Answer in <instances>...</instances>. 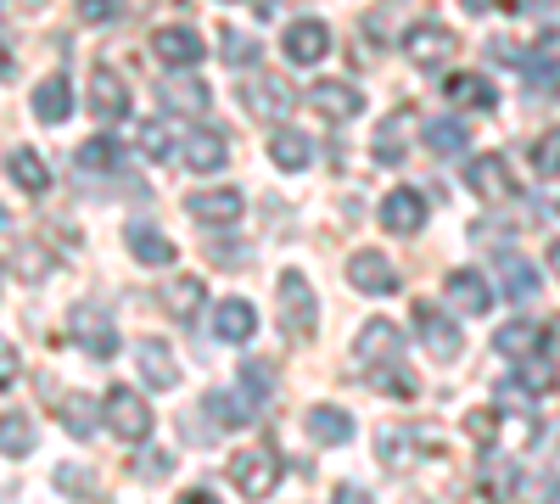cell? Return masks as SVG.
<instances>
[{
    "label": "cell",
    "mask_w": 560,
    "mask_h": 504,
    "mask_svg": "<svg viewBox=\"0 0 560 504\" xmlns=\"http://www.w3.org/2000/svg\"><path fill=\"white\" fill-rule=\"evenodd\" d=\"M7 224H12V213H7V208H0V231H7Z\"/></svg>",
    "instance_id": "cell-57"
},
{
    "label": "cell",
    "mask_w": 560,
    "mask_h": 504,
    "mask_svg": "<svg viewBox=\"0 0 560 504\" xmlns=\"http://www.w3.org/2000/svg\"><path fill=\"white\" fill-rule=\"evenodd\" d=\"M179 504H219V499H213V488H191V493H185Z\"/></svg>",
    "instance_id": "cell-51"
},
{
    "label": "cell",
    "mask_w": 560,
    "mask_h": 504,
    "mask_svg": "<svg viewBox=\"0 0 560 504\" xmlns=\"http://www.w3.org/2000/svg\"><path fill=\"white\" fill-rule=\"evenodd\" d=\"M7 174H12V186L28 191V197H45V191H51V168H45V157H39L34 146H18V152L7 157Z\"/></svg>",
    "instance_id": "cell-30"
},
{
    "label": "cell",
    "mask_w": 560,
    "mask_h": 504,
    "mask_svg": "<svg viewBox=\"0 0 560 504\" xmlns=\"http://www.w3.org/2000/svg\"><path fill=\"white\" fill-rule=\"evenodd\" d=\"M533 174L538 179H560V124L544 129L538 141H533Z\"/></svg>",
    "instance_id": "cell-43"
},
{
    "label": "cell",
    "mask_w": 560,
    "mask_h": 504,
    "mask_svg": "<svg viewBox=\"0 0 560 504\" xmlns=\"http://www.w3.org/2000/svg\"><path fill=\"white\" fill-rule=\"evenodd\" d=\"M0 274H7V269H0Z\"/></svg>",
    "instance_id": "cell-58"
},
{
    "label": "cell",
    "mask_w": 560,
    "mask_h": 504,
    "mask_svg": "<svg viewBox=\"0 0 560 504\" xmlns=\"http://www.w3.org/2000/svg\"><path fill=\"white\" fill-rule=\"evenodd\" d=\"M280 51H287V62H298V68H314L325 51H331V28H325L319 17H298V23H287Z\"/></svg>",
    "instance_id": "cell-14"
},
{
    "label": "cell",
    "mask_w": 560,
    "mask_h": 504,
    "mask_svg": "<svg viewBox=\"0 0 560 504\" xmlns=\"http://www.w3.org/2000/svg\"><path fill=\"white\" fill-rule=\"evenodd\" d=\"M275 297H280V331H287L292 342H314V286H308V274L298 269H280V281H275Z\"/></svg>",
    "instance_id": "cell-2"
},
{
    "label": "cell",
    "mask_w": 560,
    "mask_h": 504,
    "mask_svg": "<svg viewBox=\"0 0 560 504\" xmlns=\"http://www.w3.org/2000/svg\"><path fill=\"white\" fill-rule=\"evenodd\" d=\"M415 331H420V342H427V353H432L438 364H454V359L465 353L459 326L448 319V308H438V303H415Z\"/></svg>",
    "instance_id": "cell-6"
},
{
    "label": "cell",
    "mask_w": 560,
    "mask_h": 504,
    "mask_svg": "<svg viewBox=\"0 0 560 504\" xmlns=\"http://www.w3.org/2000/svg\"><path fill=\"white\" fill-rule=\"evenodd\" d=\"M57 415H62V426H68L73 437H90V432H96V421H102L96 403H90L84 392H62V398H57Z\"/></svg>",
    "instance_id": "cell-38"
},
{
    "label": "cell",
    "mask_w": 560,
    "mask_h": 504,
    "mask_svg": "<svg viewBox=\"0 0 560 504\" xmlns=\"http://www.w3.org/2000/svg\"><path fill=\"white\" fill-rule=\"evenodd\" d=\"M68 499H96V477H90L84 466H57V477H51Z\"/></svg>",
    "instance_id": "cell-45"
},
{
    "label": "cell",
    "mask_w": 560,
    "mask_h": 504,
    "mask_svg": "<svg viewBox=\"0 0 560 504\" xmlns=\"http://www.w3.org/2000/svg\"><path fill=\"white\" fill-rule=\"evenodd\" d=\"M18 376H23V359H18V348L7 337H0V392L18 387Z\"/></svg>",
    "instance_id": "cell-47"
},
{
    "label": "cell",
    "mask_w": 560,
    "mask_h": 504,
    "mask_svg": "<svg viewBox=\"0 0 560 504\" xmlns=\"http://www.w3.org/2000/svg\"><path fill=\"white\" fill-rule=\"evenodd\" d=\"M549 342H555V348H560V319H555V326H549Z\"/></svg>",
    "instance_id": "cell-55"
},
{
    "label": "cell",
    "mask_w": 560,
    "mask_h": 504,
    "mask_svg": "<svg viewBox=\"0 0 560 504\" xmlns=\"http://www.w3.org/2000/svg\"><path fill=\"white\" fill-rule=\"evenodd\" d=\"M0 454H7V460H28L34 454V421L28 415H0Z\"/></svg>",
    "instance_id": "cell-40"
},
{
    "label": "cell",
    "mask_w": 560,
    "mask_h": 504,
    "mask_svg": "<svg viewBox=\"0 0 560 504\" xmlns=\"http://www.w3.org/2000/svg\"><path fill=\"white\" fill-rule=\"evenodd\" d=\"M152 51H158V62H168L174 73H179V68L191 73V68L208 57V45H202V34H197V28H185V23H163V28L152 34Z\"/></svg>",
    "instance_id": "cell-10"
},
{
    "label": "cell",
    "mask_w": 560,
    "mask_h": 504,
    "mask_svg": "<svg viewBox=\"0 0 560 504\" xmlns=\"http://www.w3.org/2000/svg\"><path fill=\"white\" fill-rule=\"evenodd\" d=\"M348 286H353V292H364V297H387V292H398V269H393V258H387V253L359 247V253L348 258Z\"/></svg>",
    "instance_id": "cell-9"
},
{
    "label": "cell",
    "mask_w": 560,
    "mask_h": 504,
    "mask_svg": "<svg viewBox=\"0 0 560 504\" xmlns=\"http://www.w3.org/2000/svg\"><path fill=\"white\" fill-rule=\"evenodd\" d=\"M420 141H427V152H438V157H459L465 146H471V129H465L459 118H432Z\"/></svg>",
    "instance_id": "cell-35"
},
{
    "label": "cell",
    "mask_w": 560,
    "mask_h": 504,
    "mask_svg": "<svg viewBox=\"0 0 560 504\" xmlns=\"http://www.w3.org/2000/svg\"><path fill=\"white\" fill-rule=\"evenodd\" d=\"M549 387H555V364H549V359H527V364H516V382L499 387V398L522 403L527 392H549Z\"/></svg>",
    "instance_id": "cell-34"
},
{
    "label": "cell",
    "mask_w": 560,
    "mask_h": 504,
    "mask_svg": "<svg viewBox=\"0 0 560 504\" xmlns=\"http://www.w3.org/2000/svg\"><path fill=\"white\" fill-rule=\"evenodd\" d=\"M538 493H533V504H560V477H544V482H533Z\"/></svg>",
    "instance_id": "cell-50"
},
{
    "label": "cell",
    "mask_w": 560,
    "mask_h": 504,
    "mask_svg": "<svg viewBox=\"0 0 560 504\" xmlns=\"http://www.w3.org/2000/svg\"><path fill=\"white\" fill-rule=\"evenodd\" d=\"M364 382L387 392V398H420V382L404 371V364H382V371H364Z\"/></svg>",
    "instance_id": "cell-41"
},
{
    "label": "cell",
    "mask_w": 560,
    "mask_h": 504,
    "mask_svg": "<svg viewBox=\"0 0 560 504\" xmlns=\"http://www.w3.org/2000/svg\"><path fill=\"white\" fill-rule=\"evenodd\" d=\"M493 7V0H465V12H488Z\"/></svg>",
    "instance_id": "cell-52"
},
{
    "label": "cell",
    "mask_w": 560,
    "mask_h": 504,
    "mask_svg": "<svg viewBox=\"0 0 560 504\" xmlns=\"http://www.w3.org/2000/svg\"><path fill=\"white\" fill-rule=\"evenodd\" d=\"M527 79H533V96L560 102V34H538V45L527 51Z\"/></svg>",
    "instance_id": "cell-19"
},
{
    "label": "cell",
    "mask_w": 560,
    "mask_h": 504,
    "mask_svg": "<svg viewBox=\"0 0 560 504\" xmlns=\"http://www.w3.org/2000/svg\"><path fill=\"white\" fill-rule=\"evenodd\" d=\"M230 488H236L242 499H269L275 493V482H280V454L269 448V443H247V448H236L230 454Z\"/></svg>",
    "instance_id": "cell-1"
},
{
    "label": "cell",
    "mask_w": 560,
    "mask_h": 504,
    "mask_svg": "<svg viewBox=\"0 0 560 504\" xmlns=\"http://www.w3.org/2000/svg\"><path fill=\"white\" fill-rule=\"evenodd\" d=\"M158 102H163L168 113H179V118H202V113L213 107V90H208L197 73H168V79L158 84Z\"/></svg>",
    "instance_id": "cell-13"
},
{
    "label": "cell",
    "mask_w": 560,
    "mask_h": 504,
    "mask_svg": "<svg viewBox=\"0 0 560 504\" xmlns=\"http://www.w3.org/2000/svg\"><path fill=\"white\" fill-rule=\"evenodd\" d=\"M179 141H185V129H174L168 118H147V124H135V146L158 157V163H179Z\"/></svg>",
    "instance_id": "cell-28"
},
{
    "label": "cell",
    "mask_w": 560,
    "mask_h": 504,
    "mask_svg": "<svg viewBox=\"0 0 560 504\" xmlns=\"http://www.w3.org/2000/svg\"><path fill=\"white\" fill-rule=\"evenodd\" d=\"M303 432L314 443H325V448H342V443H353V415H348V409H337V403H314L308 415H303Z\"/></svg>",
    "instance_id": "cell-25"
},
{
    "label": "cell",
    "mask_w": 560,
    "mask_h": 504,
    "mask_svg": "<svg viewBox=\"0 0 560 504\" xmlns=\"http://www.w3.org/2000/svg\"><path fill=\"white\" fill-rule=\"evenodd\" d=\"M516 7H549V0H516Z\"/></svg>",
    "instance_id": "cell-56"
},
{
    "label": "cell",
    "mask_w": 560,
    "mask_h": 504,
    "mask_svg": "<svg viewBox=\"0 0 560 504\" xmlns=\"http://www.w3.org/2000/svg\"><path fill=\"white\" fill-rule=\"evenodd\" d=\"M549 342V331L538 326V319H510V326H499L493 331V353L499 359H510V364H527V359H538V348Z\"/></svg>",
    "instance_id": "cell-18"
},
{
    "label": "cell",
    "mask_w": 560,
    "mask_h": 504,
    "mask_svg": "<svg viewBox=\"0 0 560 504\" xmlns=\"http://www.w3.org/2000/svg\"><path fill=\"white\" fill-rule=\"evenodd\" d=\"M308 102H314V113H319V118L348 124V118H359V113H364V90H359V84H348V79H314V84H308Z\"/></svg>",
    "instance_id": "cell-11"
},
{
    "label": "cell",
    "mask_w": 560,
    "mask_h": 504,
    "mask_svg": "<svg viewBox=\"0 0 560 504\" xmlns=\"http://www.w3.org/2000/svg\"><path fill=\"white\" fill-rule=\"evenodd\" d=\"M68 337L90 353V359H118V326H113V314L96 308V303H79L68 314Z\"/></svg>",
    "instance_id": "cell-4"
},
{
    "label": "cell",
    "mask_w": 560,
    "mask_h": 504,
    "mask_svg": "<svg viewBox=\"0 0 560 504\" xmlns=\"http://www.w3.org/2000/svg\"><path fill=\"white\" fill-rule=\"evenodd\" d=\"M185 213L202 219V224H236V219H242V191H236V186L191 191V197H185Z\"/></svg>",
    "instance_id": "cell-23"
},
{
    "label": "cell",
    "mask_w": 560,
    "mask_h": 504,
    "mask_svg": "<svg viewBox=\"0 0 560 504\" xmlns=\"http://www.w3.org/2000/svg\"><path fill=\"white\" fill-rule=\"evenodd\" d=\"M382 224H387L393 236H420V224H427V197L409 191V186L387 191V202H382Z\"/></svg>",
    "instance_id": "cell-22"
},
{
    "label": "cell",
    "mask_w": 560,
    "mask_h": 504,
    "mask_svg": "<svg viewBox=\"0 0 560 504\" xmlns=\"http://www.w3.org/2000/svg\"><path fill=\"white\" fill-rule=\"evenodd\" d=\"M443 297H448V308H459V314H488V308H493V286H488L482 269H448Z\"/></svg>",
    "instance_id": "cell-17"
},
{
    "label": "cell",
    "mask_w": 560,
    "mask_h": 504,
    "mask_svg": "<svg viewBox=\"0 0 560 504\" xmlns=\"http://www.w3.org/2000/svg\"><path fill=\"white\" fill-rule=\"evenodd\" d=\"M202 403H208V415L219 426H247L258 415V403H247V392H208Z\"/></svg>",
    "instance_id": "cell-37"
},
{
    "label": "cell",
    "mask_w": 560,
    "mask_h": 504,
    "mask_svg": "<svg viewBox=\"0 0 560 504\" xmlns=\"http://www.w3.org/2000/svg\"><path fill=\"white\" fill-rule=\"evenodd\" d=\"M84 102H90V113H96L102 124H124V118H129V84H124L113 68H96V73H90Z\"/></svg>",
    "instance_id": "cell-15"
},
{
    "label": "cell",
    "mask_w": 560,
    "mask_h": 504,
    "mask_svg": "<svg viewBox=\"0 0 560 504\" xmlns=\"http://www.w3.org/2000/svg\"><path fill=\"white\" fill-rule=\"evenodd\" d=\"M331 504H376V499H370L364 488H353V482H342V488L331 493Z\"/></svg>",
    "instance_id": "cell-49"
},
{
    "label": "cell",
    "mask_w": 560,
    "mask_h": 504,
    "mask_svg": "<svg viewBox=\"0 0 560 504\" xmlns=\"http://www.w3.org/2000/svg\"><path fill=\"white\" fill-rule=\"evenodd\" d=\"M79 12H84L90 23H107V17H113L118 7H113V0H79Z\"/></svg>",
    "instance_id": "cell-48"
},
{
    "label": "cell",
    "mask_w": 560,
    "mask_h": 504,
    "mask_svg": "<svg viewBox=\"0 0 560 504\" xmlns=\"http://www.w3.org/2000/svg\"><path fill=\"white\" fill-rule=\"evenodd\" d=\"M102 421L113 426V437L118 443H147L152 437V403L147 398H140L135 387H113L107 398H102Z\"/></svg>",
    "instance_id": "cell-3"
},
{
    "label": "cell",
    "mask_w": 560,
    "mask_h": 504,
    "mask_svg": "<svg viewBox=\"0 0 560 504\" xmlns=\"http://www.w3.org/2000/svg\"><path fill=\"white\" fill-rule=\"evenodd\" d=\"M353 359L359 371H382V364H404V337L393 319H364L353 337Z\"/></svg>",
    "instance_id": "cell-7"
},
{
    "label": "cell",
    "mask_w": 560,
    "mask_h": 504,
    "mask_svg": "<svg viewBox=\"0 0 560 504\" xmlns=\"http://www.w3.org/2000/svg\"><path fill=\"white\" fill-rule=\"evenodd\" d=\"M269 163L280 174H303L314 163V141L303 129H269Z\"/></svg>",
    "instance_id": "cell-27"
},
{
    "label": "cell",
    "mask_w": 560,
    "mask_h": 504,
    "mask_svg": "<svg viewBox=\"0 0 560 504\" xmlns=\"http://www.w3.org/2000/svg\"><path fill=\"white\" fill-rule=\"evenodd\" d=\"M124 247L135 253V263H147V269H168L179 258V247L158 231V224H129L124 231Z\"/></svg>",
    "instance_id": "cell-24"
},
{
    "label": "cell",
    "mask_w": 560,
    "mask_h": 504,
    "mask_svg": "<svg viewBox=\"0 0 560 504\" xmlns=\"http://www.w3.org/2000/svg\"><path fill=\"white\" fill-rule=\"evenodd\" d=\"M163 303H168V314L179 319V326H191V319L202 314V303H208V292H202L197 274H174V281L163 286Z\"/></svg>",
    "instance_id": "cell-32"
},
{
    "label": "cell",
    "mask_w": 560,
    "mask_h": 504,
    "mask_svg": "<svg viewBox=\"0 0 560 504\" xmlns=\"http://www.w3.org/2000/svg\"><path fill=\"white\" fill-rule=\"evenodd\" d=\"M28 107H34V118H39V124H62V118L73 113V84H68L62 73H51L45 84H34Z\"/></svg>",
    "instance_id": "cell-29"
},
{
    "label": "cell",
    "mask_w": 560,
    "mask_h": 504,
    "mask_svg": "<svg viewBox=\"0 0 560 504\" xmlns=\"http://www.w3.org/2000/svg\"><path fill=\"white\" fill-rule=\"evenodd\" d=\"M18 274H23V281H39V274H51V253L39 258V247L28 242V247L18 253Z\"/></svg>",
    "instance_id": "cell-46"
},
{
    "label": "cell",
    "mask_w": 560,
    "mask_h": 504,
    "mask_svg": "<svg viewBox=\"0 0 560 504\" xmlns=\"http://www.w3.org/2000/svg\"><path fill=\"white\" fill-rule=\"evenodd\" d=\"M230 157V141L219 129H185V141H179V168H191V174H219Z\"/></svg>",
    "instance_id": "cell-16"
},
{
    "label": "cell",
    "mask_w": 560,
    "mask_h": 504,
    "mask_svg": "<svg viewBox=\"0 0 560 504\" xmlns=\"http://www.w3.org/2000/svg\"><path fill=\"white\" fill-rule=\"evenodd\" d=\"M443 102L448 107H465V113H493L499 107V90L482 73H448L443 79Z\"/></svg>",
    "instance_id": "cell-21"
},
{
    "label": "cell",
    "mask_w": 560,
    "mask_h": 504,
    "mask_svg": "<svg viewBox=\"0 0 560 504\" xmlns=\"http://www.w3.org/2000/svg\"><path fill=\"white\" fill-rule=\"evenodd\" d=\"M404 129H409V113H387L382 118V129H376V146H370V152H376V163H404Z\"/></svg>",
    "instance_id": "cell-39"
},
{
    "label": "cell",
    "mask_w": 560,
    "mask_h": 504,
    "mask_svg": "<svg viewBox=\"0 0 560 504\" xmlns=\"http://www.w3.org/2000/svg\"><path fill=\"white\" fill-rule=\"evenodd\" d=\"M549 263H555V274H560V242H549Z\"/></svg>",
    "instance_id": "cell-54"
},
{
    "label": "cell",
    "mask_w": 560,
    "mask_h": 504,
    "mask_svg": "<svg viewBox=\"0 0 560 504\" xmlns=\"http://www.w3.org/2000/svg\"><path fill=\"white\" fill-rule=\"evenodd\" d=\"M73 163L84 168V174H102V179H113V174H124V146L113 141V134H96V141H84L79 152H73Z\"/></svg>",
    "instance_id": "cell-31"
},
{
    "label": "cell",
    "mask_w": 560,
    "mask_h": 504,
    "mask_svg": "<svg viewBox=\"0 0 560 504\" xmlns=\"http://www.w3.org/2000/svg\"><path fill=\"white\" fill-rule=\"evenodd\" d=\"M0 73H12V51H7V45H0Z\"/></svg>",
    "instance_id": "cell-53"
},
{
    "label": "cell",
    "mask_w": 560,
    "mask_h": 504,
    "mask_svg": "<svg viewBox=\"0 0 560 504\" xmlns=\"http://www.w3.org/2000/svg\"><path fill=\"white\" fill-rule=\"evenodd\" d=\"M242 107L258 118V124H280V118H287L292 107H298V90L287 84V79H247L242 84Z\"/></svg>",
    "instance_id": "cell-8"
},
{
    "label": "cell",
    "mask_w": 560,
    "mask_h": 504,
    "mask_svg": "<svg viewBox=\"0 0 560 504\" xmlns=\"http://www.w3.org/2000/svg\"><path fill=\"white\" fill-rule=\"evenodd\" d=\"M465 186H471L482 202H510V197H516V179H510V168H504L499 152H493V157H471V168H465Z\"/></svg>",
    "instance_id": "cell-20"
},
{
    "label": "cell",
    "mask_w": 560,
    "mask_h": 504,
    "mask_svg": "<svg viewBox=\"0 0 560 504\" xmlns=\"http://www.w3.org/2000/svg\"><path fill=\"white\" fill-rule=\"evenodd\" d=\"M516 482H522V477H516V466H510L504 454H499V460H482V493H488L493 504H510V499H516V493H510Z\"/></svg>",
    "instance_id": "cell-42"
},
{
    "label": "cell",
    "mask_w": 560,
    "mask_h": 504,
    "mask_svg": "<svg viewBox=\"0 0 560 504\" xmlns=\"http://www.w3.org/2000/svg\"><path fill=\"white\" fill-rule=\"evenodd\" d=\"M493 274H499V286L516 297V303H533L538 297V269L527 263V258H516V253H504L499 263H493Z\"/></svg>",
    "instance_id": "cell-33"
},
{
    "label": "cell",
    "mask_w": 560,
    "mask_h": 504,
    "mask_svg": "<svg viewBox=\"0 0 560 504\" xmlns=\"http://www.w3.org/2000/svg\"><path fill=\"white\" fill-rule=\"evenodd\" d=\"M404 57L415 62V68H448V57H454V28H443V23H432V17H420V23H409L404 28Z\"/></svg>",
    "instance_id": "cell-5"
},
{
    "label": "cell",
    "mask_w": 560,
    "mask_h": 504,
    "mask_svg": "<svg viewBox=\"0 0 560 504\" xmlns=\"http://www.w3.org/2000/svg\"><path fill=\"white\" fill-rule=\"evenodd\" d=\"M135 371H140V382H147L152 392L179 387V359H174V348L158 342V337H140V342H135Z\"/></svg>",
    "instance_id": "cell-12"
},
{
    "label": "cell",
    "mask_w": 560,
    "mask_h": 504,
    "mask_svg": "<svg viewBox=\"0 0 560 504\" xmlns=\"http://www.w3.org/2000/svg\"><path fill=\"white\" fill-rule=\"evenodd\" d=\"M253 331H258V308L247 297H224L213 308V337L219 342H253Z\"/></svg>",
    "instance_id": "cell-26"
},
{
    "label": "cell",
    "mask_w": 560,
    "mask_h": 504,
    "mask_svg": "<svg viewBox=\"0 0 560 504\" xmlns=\"http://www.w3.org/2000/svg\"><path fill=\"white\" fill-rule=\"evenodd\" d=\"M409 443H415V432H398V426H382L376 432V454H382L387 471H409L420 460V448H409Z\"/></svg>",
    "instance_id": "cell-36"
},
{
    "label": "cell",
    "mask_w": 560,
    "mask_h": 504,
    "mask_svg": "<svg viewBox=\"0 0 560 504\" xmlns=\"http://www.w3.org/2000/svg\"><path fill=\"white\" fill-rule=\"evenodd\" d=\"M219 57H224L230 68H253V62H258V39H253V34H242V28H224Z\"/></svg>",
    "instance_id": "cell-44"
}]
</instances>
